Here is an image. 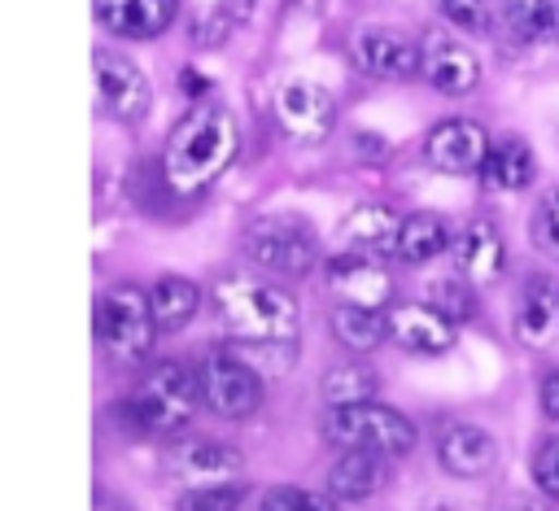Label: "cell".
<instances>
[{"instance_id": "6da1fadb", "label": "cell", "mask_w": 559, "mask_h": 511, "mask_svg": "<svg viewBox=\"0 0 559 511\" xmlns=\"http://www.w3.org/2000/svg\"><path fill=\"white\" fill-rule=\"evenodd\" d=\"M240 148V131H236V118L205 100V105H192L175 131L166 135V148H162V179L175 197H201L236 157Z\"/></svg>"}, {"instance_id": "7a4b0ae2", "label": "cell", "mask_w": 559, "mask_h": 511, "mask_svg": "<svg viewBox=\"0 0 559 511\" xmlns=\"http://www.w3.org/2000/svg\"><path fill=\"white\" fill-rule=\"evenodd\" d=\"M214 310L223 328L240 341H293L297 336V301L275 280L258 275H223L214 284Z\"/></svg>"}, {"instance_id": "3957f363", "label": "cell", "mask_w": 559, "mask_h": 511, "mask_svg": "<svg viewBox=\"0 0 559 511\" xmlns=\"http://www.w3.org/2000/svg\"><path fill=\"white\" fill-rule=\"evenodd\" d=\"M323 441L336 450H376L397 459L415 445V424L384 402H349L323 415Z\"/></svg>"}, {"instance_id": "277c9868", "label": "cell", "mask_w": 559, "mask_h": 511, "mask_svg": "<svg viewBox=\"0 0 559 511\" xmlns=\"http://www.w3.org/2000/svg\"><path fill=\"white\" fill-rule=\"evenodd\" d=\"M201 402V376H192L183 363L162 358L153 363L131 393V411L148 432H179L188 428V419L197 415Z\"/></svg>"}, {"instance_id": "5b68a950", "label": "cell", "mask_w": 559, "mask_h": 511, "mask_svg": "<svg viewBox=\"0 0 559 511\" xmlns=\"http://www.w3.org/2000/svg\"><path fill=\"white\" fill-rule=\"evenodd\" d=\"M245 258L271 275L301 280L319 262V236L301 214H262L245 227Z\"/></svg>"}, {"instance_id": "8992f818", "label": "cell", "mask_w": 559, "mask_h": 511, "mask_svg": "<svg viewBox=\"0 0 559 511\" xmlns=\"http://www.w3.org/2000/svg\"><path fill=\"white\" fill-rule=\"evenodd\" d=\"M157 319H153V301L148 293H140L135 284H114L109 293L96 297V341L105 354H114L118 363H140L148 358L153 341H157Z\"/></svg>"}, {"instance_id": "52a82bcc", "label": "cell", "mask_w": 559, "mask_h": 511, "mask_svg": "<svg viewBox=\"0 0 559 511\" xmlns=\"http://www.w3.org/2000/svg\"><path fill=\"white\" fill-rule=\"evenodd\" d=\"M197 376H201V402L218 419H245L262 406V376L231 349L210 354Z\"/></svg>"}, {"instance_id": "ba28073f", "label": "cell", "mask_w": 559, "mask_h": 511, "mask_svg": "<svg viewBox=\"0 0 559 511\" xmlns=\"http://www.w3.org/2000/svg\"><path fill=\"white\" fill-rule=\"evenodd\" d=\"M166 467L183 489H205V485H240L245 480V454L218 437H179L166 450Z\"/></svg>"}, {"instance_id": "9c48e42d", "label": "cell", "mask_w": 559, "mask_h": 511, "mask_svg": "<svg viewBox=\"0 0 559 511\" xmlns=\"http://www.w3.org/2000/svg\"><path fill=\"white\" fill-rule=\"evenodd\" d=\"M349 61L367 74V79H380V83H402L419 70V44H411L402 31L393 26H358L349 35Z\"/></svg>"}, {"instance_id": "30bf717a", "label": "cell", "mask_w": 559, "mask_h": 511, "mask_svg": "<svg viewBox=\"0 0 559 511\" xmlns=\"http://www.w3.org/2000/svg\"><path fill=\"white\" fill-rule=\"evenodd\" d=\"M419 74H424L437 92L463 96V92H472V87L480 83V61H476V52H472L454 31L428 26V31L419 35Z\"/></svg>"}, {"instance_id": "8fae6325", "label": "cell", "mask_w": 559, "mask_h": 511, "mask_svg": "<svg viewBox=\"0 0 559 511\" xmlns=\"http://www.w3.org/2000/svg\"><path fill=\"white\" fill-rule=\"evenodd\" d=\"M96 66V92H100V109L118 122H140L148 114V100H153V87H148V74L122 57V52H109V48H96L92 57Z\"/></svg>"}, {"instance_id": "7c38bea8", "label": "cell", "mask_w": 559, "mask_h": 511, "mask_svg": "<svg viewBox=\"0 0 559 511\" xmlns=\"http://www.w3.org/2000/svg\"><path fill=\"white\" fill-rule=\"evenodd\" d=\"M275 122L284 127L288 140H297V144H319V140L332 131V122H336V100H332L319 83L293 79V83H284V87L275 92Z\"/></svg>"}, {"instance_id": "4fadbf2b", "label": "cell", "mask_w": 559, "mask_h": 511, "mask_svg": "<svg viewBox=\"0 0 559 511\" xmlns=\"http://www.w3.org/2000/svg\"><path fill=\"white\" fill-rule=\"evenodd\" d=\"M485 153H489V131L472 118H445L424 140V157L441 175H480Z\"/></svg>"}, {"instance_id": "5bb4252c", "label": "cell", "mask_w": 559, "mask_h": 511, "mask_svg": "<svg viewBox=\"0 0 559 511\" xmlns=\"http://www.w3.org/2000/svg\"><path fill=\"white\" fill-rule=\"evenodd\" d=\"M323 275H328L332 297H336V301H349V306H371V310H380V306H389V297H393V275L384 271V262H380V258H367V253H354V249L328 258Z\"/></svg>"}, {"instance_id": "9a60e30c", "label": "cell", "mask_w": 559, "mask_h": 511, "mask_svg": "<svg viewBox=\"0 0 559 511\" xmlns=\"http://www.w3.org/2000/svg\"><path fill=\"white\" fill-rule=\"evenodd\" d=\"M389 341L406 354H445L454 345V319H445L432 301L428 306H393L389 314Z\"/></svg>"}, {"instance_id": "2e32d148", "label": "cell", "mask_w": 559, "mask_h": 511, "mask_svg": "<svg viewBox=\"0 0 559 511\" xmlns=\"http://www.w3.org/2000/svg\"><path fill=\"white\" fill-rule=\"evenodd\" d=\"M511 328H515V341L528 349H546L559 336V284L550 275H537L524 284Z\"/></svg>"}, {"instance_id": "e0dca14e", "label": "cell", "mask_w": 559, "mask_h": 511, "mask_svg": "<svg viewBox=\"0 0 559 511\" xmlns=\"http://www.w3.org/2000/svg\"><path fill=\"white\" fill-rule=\"evenodd\" d=\"M179 13V0H96V22L122 39H157Z\"/></svg>"}, {"instance_id": "ac0fdd59", "label": "cell", "mask_w": 559, "mask_h": 511, "mask_svg": "<svg viewBox=\"0 0 559 511\" xmlns=\"http://www.w3.org/2000/svg\"><path fill=\"white\" fill-rule=\"evenodd\" d=\"M437 459H441V467L450 476L472 480V476H485L493 467L498 441L485 428H476V424H445L437 432Z\"/></svg>"}, {"instance_id": "d6986e66", "label": "cell", "mask_w": 559, "mask_h": 511, "mask_svg": "<svg viewBox=\"0 0 559 511\" xmlns=\"http://www.w3.org/2000/svg\"><path fill=\"white\" fill-rule=\"evenodd\" d=\"M397 236H402V218H397L389 205H380V201H367V205H358V210H349V214L341 218V240H345V249L367 253V258H389V253H397Z\"/></svg>"}, {"instance_id": "ffe728a7", "label": "cell", "mask_w": 559, "mask_h": 511, "mask_svg": "<svg viewBox=\"0 0 559 511\" xmlns=\"http://www.w3.org/2000/svg\"><path fill=\"white\" fill-rule=\"evenodd\" d=\"M454 262H459V275H467L472 284L498 280L502 266H507V245H502L498 227L489 218H472L454 236Z\"/></svg>"}, {"instance_id": "44dd1931", "label": "cell", "mask_w": 559, "mask_h": 511, "mask_svg": "<svg viewBox=\"0 0 559 511\" xmlns=\"http://www.w3.org/2000/svg\"><path fill=\"white\" fill-rule=\"evenodd\" d=\"M389 480V463L376 450H341L336 463L328 467V494L341 502H358L380 494Z\"/></svg>"}, {"instance_id": "7402d4cb", "label": "cell", "mask_w": 559, "mask_h": 511, "mask_svg": "<svg viewBox=\"0 0 559 511\" xmlns=\"http://www.w3.org/2000/svg\"><path fill=\"white\" fill-rule=\"evenodd\" d=\"M533 175H537V157L520 135H498L489 144L485 166H480L485 192H524L533 183Z\"/></svg>"}, {"instance_id": "603a6c76", "label": "cell", "mask_w": 559, "mask_h": 511, "mask_svg": "<svg viewBox=\"0 0 559 511\" xmlns=\"http://www.w3.org/2000/svg\"><path fill=\"white\" fill-rule=\"evenodd\" d=\"M445 249H454V231L441 214L419 210V214L402 218V236H397V258L402 262H432Z\"/></svg>"}, {"instance_id": "cb8c5ba5", "label": "cell", "mask_w": 559, "mask_h": 511, "mask_svg": "<svg viewBox=\"0 0 559 511\" xmlns=\"http://www.w3.org/2000/svg\"><path fill=\"white\" fill-rule=\"evenodd\" d=\"M148 301H153V319L162 332H179L192 323V314L201 310V288L183 275H162L153 288H148Z\"/></svg>"}, {"instance_id": "d4e9b609", "label": "cell", "mask_w": 559, "mask_h": 511, "mask_svg": "<svg viewBox=\"0 0 559 511\" xmlns=\"http://www.w3.org/2000/svg\"><path fill=\"white\" fill-rule=\"evenodd\" d=\"M502 26L524 44H559V0H502Z\"/></svg>"}, {"instance_id": "484cf974", "label": "cell", "mask_w": 559, "mask_h": 511, "mask_svg": "<svg viewBox=\"0 0 559 511\" xmlns=\"http://www.w3.org/2000/svg\"><path fill=\"white\" fill-rule=\"evenodd\" d=\"M332 336H336L349 354H371L376 345H384L389 319H384L380 310H371V306H349V301H341V306L332 310Z\"/></svg>"}, {"instance_id": "4316f807", "label": "cell", "mask_w": 559, "mask_h": 511, "mask_svg": "<svg viewBox=\"0 0 559 511\" xmlns=\"http://www.w3.org/2000/svg\"><path fill=\"white\" fill-rule=\"evenodd\" d=\"M376 371L367 363H336L323 376V397L332 406H349V402H376Z\"/></svg>"}, {"instance_id": "83f0119b", "label": "cell", "mask_w": 559, "mask_h": 511, "mask_svg": "<svg viewBox=\"0 0 559 511\" xmlns=\"http://www.w3.org/2000/svg\"><path fill=\"white\" fill-rule=\"evenodd\" d=\"M432 306H437L445 319H454V323H467V319H476V310H480L476 288H472L467 275H445V280H437V284H432Z\"/></svg>"}, {"instance_id": "f1b7e54d", "label": "cell", "mask_w": 559, "mask_h": 511, "mask_svg": "<svg viewBox=\"0 0 559 511\" xmlns=\"http://www.w3.org/2000/svg\"><path fill=\"white\" fill-rule=\"evenodd\" d=\"M245 502V480L240 485H205V489H183L179 511H236Z\"/></svg>"}, {"instance_id": "f546056e", "label": "cell", "mask_w": 559, "mask_h": 511, "mask_svg": "<svg viewBox=\"0 0 559 511\" xmlns=\"http://www.w3.org/2000/svg\"><path fill=\"white\" fill-rule=\"evenodd\" d=\"M262 511H336L332 498L314 494V489H297V485H275L262 494Z\"/></svg>"}, {"instance_id": "4dcf8cb0", "label": "cell", "mask_w": 559, "mask_h": 511, "mask_svg": "<svg viewBox=\"0 0 559 511\" xmlns=\"http://www.w3.org/2000/svg\"><path fill=\"white\" fill-rule=\"evenodd\" d=\"M437 4H441V17L454 31H467V35L489 31V0H437Z\"/></svg>"}, {"instance_id": "1f68e13d", "label": "cell", "mask_w": 559, "mask_h": 511, "mask_svg": "<svg viewBox=\"0 0 559 511\" xmlns=\"http://www.w3.org/2000/svg\"><path fill=\"white\" fill-rule=\"evenodd\" d=\"M533 240L542 253L559 258V188H550L542 201H537V214H533Z\"/></svg>"}, {"instance_id": "d6a6232c", "label": "cell", "mask_w": 559, "mask_h": 511, "mask_svg": "<svg viewBox=\"0 0 559 511\" xmlns=\"http://www.w3.org/2000/svg\"><path fill=\"white\" fill-rule=\"evenodd\" d=\"M533 480L546 498H559V437L542 441V450L533 454Z\"/></svg>"}, {"instance_id": "836d02e7", "label": "cell", "mask_w": 559, "mask_h": 511, "mask_svg": "<svg viewBox=\"0 0 559 511\" xmlns=\"http://www.w3.org/2000/svg\"><path fill=\"white\" fill-rule=\"evenodd\" d=\"M542 415L546 419H559V371H550L542 380Z\"/></svg>"}, {"instance_id": "e575fe53", "label": "cell", "mask_w": 559, "mask_h": 511, "mask_svg": "<svg viewBox=\"0 0 559 511\" xmlns=\"http://www.w3.org/2000/svg\"><path fill=\"white\" fill-rule=\"evenodd\" d=\"M507 511H546V507H542V502H511Z\"/></svg>"}]
</instances>
